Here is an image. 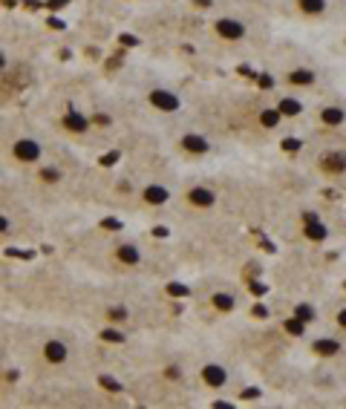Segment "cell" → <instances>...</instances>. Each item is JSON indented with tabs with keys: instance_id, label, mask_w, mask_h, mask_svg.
I'll return each instance as SVG.
<instances>
[{
	"instance_id": "obj_1",
	"label": "cell",
	"mask_w": 346,
	"mask_h": 409,
	"mask_svg": "<svg viewBox=\"0 0 346 409\" xmlns=\"http://www.w3.org/2000/svg\"><path fill=\"white\" fill-rule=\"evenodd\" d=\"M12 156H15V162H21V164H35V162L41 159V144H38L35 138H18V141L12 144Z\"/></svg>"
},
{
	"instance_id": "obj_2",
	"label": "cell",
	"mask_w": 346,
	"mask_h": 409,
	"mask_svg": "<svg viewBox=\"0 0 346 409\" xmlns=\"http://www.w3.org/2000/svg\"><path fill=\"white\" fill-rule=\"evenodd\" d=\"M214 32L222 41H242L245 38V23L237 21V18H219L214 23Z\"/></svg>"
},
{
	"instance_id": "obj_3",
	"label": "cell",
	"mask_w": 346,
	"mask_h": 409,
	"mask_svg": "<svg viewBox=\"0 0 346 409\" xmlns=\"http://www.w3.org/2000/svg\"><path fill=\"white\" fill-rule=\"evenodd\" d=\"M147 101L156 109H162V112H176L179 109V95L171 92V89H162V86H156V89L147 92Z\"/></svg>"
},
{
	"instance_id": "obj_4",
	"label": "cell",
	"mask_w": 346,
	"mask_h": 409,
	"mask_svg": "<svg viewBox=\"0 0 346 409\" xmlns=\"http://www.w3.org/2000/svg\"><path fill=\"white\" fill-rule=\"evenodd\" d=\"M188 202L194 205L196 211H211L216 205V193L211 188H202V185H194L191 191H188Z\"/></svg>"
},
{
	"instance_id": "obj_5",
	"label": "cell",
	"mask_w": 346,
	"mask_h": 409,
	"mask_svg": "<svg viewBox=\"0 0 346 409\" xmlns=\"http://www.w3.org/2000/svg\"><path fill=\"white\" fill-rule=\"evenodd\" d=\"M202 381H205V386H211V389H222L228 383V369L219 366V363H205L202 366Z\"/></svg>"
},
{
	"instance_id": "obj_6",
	"label": "cell",
	"mask_w": 346,
	"mask_h": 409,
	"mask_svg": "<svg viewBox=\"0 0 346 409\" xmlns=\"http://www.w3.org/2000/svg\"><path fill=\"white\" fill-rule=\"evenodd\" d=\"M320 167L323 173H332V176H341L346 173V153L344 150H329L320 156Z\"/></svg>"
},
{
	"instance_id": "obj_7",
	"label": "cell",
	"mask_w": 346,
	"mask_h": 409,
	"mask_svg": "<svg viewBox=\"0 0 346 409\" xmlns=\"http://www.w3.org/2000/svg\"><path fill=\"white\" fill-rule=\"evenodd\" d=\"M182 147H185L188 153H196V156H205V153L211 150L208 138L199 136V133H188V136H182Z\"/></svg>"
},
{
	"instance_id": "obj_8",
	"label": "cell",
	"mask_w": 346,
	"mask_h": 409,
	"mask_svg": "<svg viewBox=\"0 0 346 409\" xmlns=\"http://www.w3.org/2000/svg\"><path fill=\"white\" fill-rule=\"evenodd\" d=\"M312 352L320 354V357H335L341 352V340H335V337H317V340H312Z\"/></svg>"
},
{
	"instance_id": "obj_9",
	"label": "cell",
	"mask_w": 346,
	"mask_h": 409,
	"mask_svg": "<svg viewBox=\"0 0 346 409\" xmlns=\"http://www.w3.org/2000/svg\"><path fill=\"white\" fill-rule=\"evenodd\" d=\"M89 124H92V118H86V115L75 112V109H69V112L64 115V127L69 130V133H86Z\"/></svg>"
},
{
	"instance_id": "obj_10",
	"label": "cell",
	"mask_w": 346,
	"mask_h": 409,
	"mask_svg": "<svg viewBox=\"0 0 346 409\" xmlns=\"http://www.w3.org/2000/svg\"><path fill=\"white\" fill-rule=\"evenodd\" d=\"M315 81H317V75H315V69H309V66H297V69L288 72V84L291 86H312Z\"/></svg>"
},
{
	"instance_id": "obj_11",
	"label": "cell",
	"mask_w": 346,
	"mask_h": 409,
	"mask_svg": "<svg viewBox=\"0 0 346 409\" xmlns=\"http://www.w3.org/2000/svg\"><path fill=\"white\" fill-rule=\"evenodd\" d=\"M66 343H61V340H49V343L43 346V357L49 360V363H64L66 360Z\"/></svg>"
},
{
	"instance_id": "obj_12",
	"label": "cell",
	"mask_w": 346,
	"mask_h": 409,
	"mask_svg": "<svg viewBox=\"0 0 346 409\" xmlns=\"http://www.w3.org/2000/svg\"><path fill=\"white\" fill-rule=\"evenodd\" d=\"M142 196H144V202H147V205H165V202L171 199V191H168L165 185H147Z\"/></svg>"
},
{
	"instance_id": "obj_13",
	"label": "cell",
	"mask_w": 346,
	"mask_h": 409,
	"mask_svg": "<svg viewBox=\"0 0 346 409\" xmlns=\"http://www.w3.org/2000/svg\"><path fill=\"white\" fill-rule=\"evenodd\" d=\"M115 259H118L121 265H139V262H142V251H139L136 245H118V248H115Z\"/></svg>"
},
{
	"instance_id": "obj_14",
	"label": "cell",
	"mask_w": 346,
	"mask_h": 409,
	"mask_svg": "<svg viewBox=\"0 0 346 409\" xmlns=\"http://www.w3.org/2000/svg\"><path fill=\"white\" fill-rule=\"evenodd\" d=\"M320 121H323L326 127H341L346 121V112L341 107H323L320 109Z\"/></svg>"
},
{
	"instance_id": "obj_15",
	"label": "cell",
	"mask_w": 346,
	"mask_h": 409,
	"mask_svg": "<svg viewBox=\"0 0 346 409\" xmlns=\"http://www.w3.org/2000/svg\"><path fill=\"white\" fill-rule=\"evenodd\" d=\"M277 109L283 112V118H286V115L291 118V115H300V112H303V104L297 101V98H280Z\"/></svg>"
},
{
	"instance_id": "obj_16",
	"label": "cell",
	"mask_w": 346,
	"mask_h": 409,
	"mask_svg": "<svg viewBox=\"0 0 346 409\" xmlns=\"http://www.w3.org/2000/svg\"><path fill=\"white\" fill-rule=\"evenodd\" d=\"M303 15H323L326 12V0H297Z\"/></svg>"
},
{
	"instance_id": "obj_17",
	"label": "cell",
	"mask_w": 346,
	"mask_h": 409,
	"mask_svg": "<svg viewBox=\"0 0 346 409\" xmlns=\"http://www.w3.org/2000/svg\"><path fill=\"white\" fill-rule=\"evenodd\" d=\"M326 225H320L317 219L315 222H306V239H315V242H320V239H326Z\"/></svg>"
},
{
	"instance_id": "obj_18",
	"label": "cell",
	"mask_w": 346,
	"mask_h": 409,
	"mask_svg": "<svg viewBox=\"0 0 346 409\" xmlns=\"http://www.w3.org/2000/svg\"><path fill=\"white\" fill-rule=\"evenodd\" d=\"M211 302H214V308L216 311H231V308H234V297H231V294H225V291H222V294H219V291H216L214 297H211Z\"/></svg>"
},
{
	"instance_id": "obj_19",
	"label": "cell",
	"mask_w": 346,
	"mask_h": 409,
	"mask_svg": "<svg viewBox=\"0 0 346 409\" xmlns=\"http://www.w3.org/2000/svg\"><path fill=\"white\" fill-rule=\"evenodd\" d=\"M280 118H283V112L280 109H262V112H260V124H262V127H277V124H280Z\"/></svg>"
},
{
	"instance_id": "obj_20",
	"label": "cell",
	"mask_w": 346,
	"mask_h": 409,
	"mask_svg": "<svg viewBox=\"0 0 346 409\" xmlns=\"http://www.w3.org/2000/svg\"><path fill=\"white\" fill-rule=\"evenodd\" d=\"M104 343H127V334L124 331H118V328H101V334H98Z\"/></svg>"
},
{
	"instance_id": "obj_21",
	"label": "cell",
	"mask_w": 346,
	"mask_h": 409,
	"mask_svg": "<svg viewBox=\"0 0 346 409\" xmlns=\"http://www.w3.org/2000/svg\"><path fill=\"white\" fill-rule=\"evenodd\" d=\"M294 317H300L303 323H312V320L317 317V311H315L309 302H297V305H294Z\"/></svg>"
},
{
	"instance_id": "obj_22",
	"label": "cell",
	"mask_w": 346,
	"mask_h": 409,
	"mask_svg": "<svg viewBox=\"0 0 346 409\" xmlns=\"http://www.w3.org/2000/svg\"><path fill=\"white\" fill-rule=\"evenodd\" d=\"M306 326H309V323H303L300 317H288V320L283 323V328H286L288 334H294V337H300L303 331H306Z\"/></svg>"
},
{
	"instance_id": "obj_23",
	"label": "cell",
	"mask_w": 346,
	"mask_h": 409,
	"mask_svg": "<svg viewBox=\"0 0 346 409\" xmlns=\"http://www.w3.org/2000/svg\"><path fill=\"white\" fill-rule=\"evenodd\" d=\"M41 182L43 185H58L61 182V170H55V167H41Z\"/></svg>"
},
{
	"instance_id": "obj_24",
	"label": "cell",
	"mask_w": 346,
	"mask_h": 409,
	"mask_svg": "<svg viewBox=\"0 0 346 409\" xmlns=\"http://www.w3.org/2000/svg\"><path fill=\"white\" fill-rule=\"evenodd\" d=\"M107 317H110V323H124L130 314L124 305H113V308H107Z\"/></svg>"
},
{
	"instance_id": "obj_25",
	"label": "cell",
	"mask_w": 346,
	"mask_h": 409,
	"mask_svg": "<svg viewBox=\"0 0 346 409\" xmlns=\"http://www.w3.org/2000/svg\"><path fill=\"white\" fill-rule=\"evenodd\" d=\"M98 383H101V386L104 389H110V392H115V395H118V392H121V383H118V381H113V378H110V375H101V378H98Z\"/></svg>"
},
{
	"instance_id": "obj_26",
	"label": "cell",
	"mask_w": 346,
	"mask_h": 409,
	"mask_svg": "<svg viewBox=\"0 0 346 409\" xmlns=\"http://www.w3.org/2000/svg\"><path fill=\"white\" fill-rule=\"evenodd\" d=\"M165 378H168V381H182V369L179 366H168L165 369Z\"/></svg>"
},
{
	"instance_id": "obj_27",
	"label": "cell",
	"mask_w": 346,
	"mask_h": 409,
	"mask_svg": "<svg viewBox=\"0 0 346 409\" xmlns=\"http://www.w3.org/2000/svg\"><path fill=\"white\" fill-rule=\"evenodd\" d=\"M92 124H101V127H107V124H110V115H107V112H95V115H92Z\"/></svg>"
},
{
	"instance_id": "obj_28",
	"label": "cell",
	"mask_w": 346,
	"mask_h": 409,
	"mask_svg": "<svg viewBox=\"0 0 346 409\" xmlns=\"http://www.w3.org/2000/svg\"><path fill=\"white\" fill-rule=\"evenodd\" d=\"M297 147H300L297 138H286V141H283V150H297Z\"/></svg>"
},
{
	"instance_id": "obj_29",
	"label": "cell",
	"mask_w": 346,
	"mask_h": 409,
	"mask_svg": "<svg viewBox=\"0 0 346 409\" xmlns=\"http://www.w3.org/2000/svg\"><path fill=\"white\" fill-rule=\"evenodd\" d=\"M335 320H338V326H341V328H346V308H341V311H338V317H335Z\"/></svg>"
},
{
	"instance_id": "obj_30",
	"label": "cell",
	"mask_w": 346,
	"mask_h": 409,
	"mask_svg": "<svg viewBox=\"0 0 346 409\" xmlns=\"http://www.w3.org/2000/svg\"><path fill=\"white\" fill-rule=\"evenodd\" d=\"M254 314H257V317H268V308H262V305H257V308H254Z\"/></svg>"
},
{
	"instance_id": "obj_31",
	"label": "cell",
	"mask_w": 346,
	"mask_h": 409,
	"mask_svg": "<svg viewBox=\"0 0 346 409\" xmlns=\"http://www.w3.org/2000/svg\"><path fill=\"white\" fill-rule=\"evenodd\" d=\"M196 6H199V9H208V6H211V0H194Z\"/></svg>"
}]
</instances>
